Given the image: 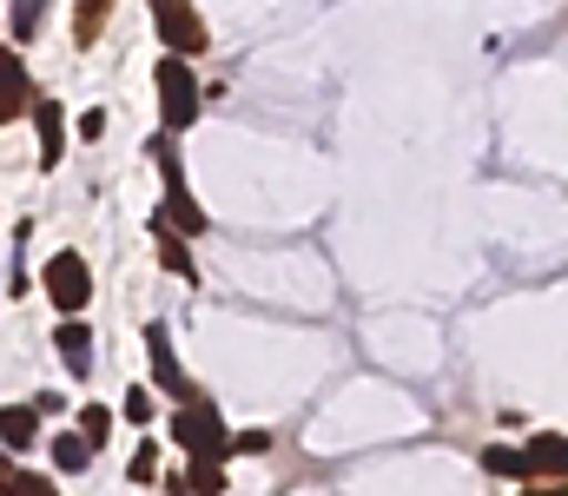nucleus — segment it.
Returning <instances> with one entry per match:
<instances>
[{
  "label": "nucleus",
  "mask_w": 568,
  "mask_h": 496,
  "mask_svg": "<svg viewBox=\"0 0 568 496\" xmlns=\"http://www.w3.org/2000/svg\"><path fill=\"white\" fill-rule=\"evenodd\" d=\"M172 444H179L185 464H232V431H225V417H219L212 397L172 404Z\"/></svg>",
  "instance_id": "f257e3e1"
},
{
  "label": "nucleus",
  "mask_w": 568,
  "mask_h": 496,
  "mask_svg": "<svg viewBox=\"0 0 568 496\" xmlns=\"http://www.w3.org/2000/svg\"><path fill=\"white\" fill-rule=\"evenodd\" d=\"M152 87H159V126H165V140H179L185 126H199V107H205V87H199V73H192V60H179V53H165V60L152 67Z\"/></svg>",
  "instance_id": "f03ea898"
},
{
  "label": "nucleus",
  "mask_w": 568,
  "mask_h": 496,
  "mask_svg": "<svg viewBox=\"0 0 568 496\" xmlns=\"http://www.w3.org/2000/svg\"><path fill=\"white\" fill-rule=\"evenodd\" d=\"M152 160H159V185H165V205H159V212H165V219H172V232L192 245V239L205 232V205L192 199V185H185V165H179V153H172V140H165V133L152 140Z\"/></svg>",
  "instance_id": "7ed1b4c3"
},
{
  "label": "nucleus",
  "mask_w": 568,
  "mask_h": 496,
  "mask_svg": "<svg viewBox=\"0 0 568 496\" xmlns=\"http://www.w3.org/2000/svg\"><path fill=\"white\" fill-rule=\"evenodd\" d=\"M40 292L53 298L60 318H80V312L93 305V265H87L80 252H53L47 272H40Z\"/></svg>",
  "instance_id": "20e7f679"
},
{
  "label": "nucleus",
  "mask_w": 568,
  "mask_h": 496,
  "mask_svg": "<svg viewBox=\"0 0 568 496\" xmlns=\"http://www.w3.org/2000/svg\"><path fill=\"white\" fill-rule=\"evenodd\" d=\"M145 7H152V33H159V47H165V53L199 60V53L212 47V33H205V20H199V7H192V0H145Z\"/></svg>",
  "instance_id": "39448f33"
},
{
  "label": "nucleus",
  "mask_w": 568,
  "mask_h": 496,
  "mask_svg": "<svg viewBox=\"0 0 568 496\" xmlns=\"http://www.w3.org/2000/svg\"><path fill=\"white\" fill-rule=\"evenodd\" d=\"M145 364H152V391H165L172 404L199 397L192 377H185V364H179V351H172V331L165 325H145Z\"/></svg>",
  "instance_id": "423d86ee"
},
{
  "label": "nucleus",
  "mask_w": 568,
  "mask_h": 496,
  "mask_svg": "<svg viewBox=\"0 0 568 496\" xmlns=\"http://www.w3.org/2000/svg\"><path fill=\"white\" fill-rule=\"evenodd\" d=\"M523 484H568V437L562 431H536L523 444Z\"/></svg>",
  "instance_id": "0eeeda50"
},
{
  "label": "nucleus",
  "mask_w": 568,
  "mask_h": 496,
  "mask_svg": "<svg viewBox=\"0 0 568 496\" xmlns=\"http://www.w3.org/2000/svg\"><path fill=\"white\" fill-rule=\"evenodd\" d=\"M33 73H27V60L13 53V47H0V126H13L20 113H33Z\"/></svg>",
  "instance_id": "6e6552de"
},
{
  "label": "nucleus",
  "mask_w": 568,
  "mask_h": 496,
  "mask_svg": "<svg viewBox=\"0 0 568 496\" xmlns=\"http://www.w3.org/2000/svg\"><path fill=\"white\" fill-rule=\"evenodd\" d=\"M145 232H152V252H159V265H165V272H172L179 285H199V265H192V245H185V239L172 232V219H165V212H152V225H145Z\"/></svg>",
  "instance_id": "1a4fd4ad"
},
{
  "label": "nucleus",
  "mask_w": 568,
  "mask_h": 496,
  "mask_svg": "<svg viewBox=\"0 0 568 496\" xmlns=\"http://www.w3.org/2000/svg\"><path fill=\"white\" fill-rule=\"evenodd\" d=\"M33 133H40V172H53V165L67 160V107L60 100H33Z\"/></svg>",
  "instance_id": "9d476101"
},
{
  "label": "nucleus",
  "mask_w": 568,
  "mask_h": 496,
  "mask_svg": "<svg viewBox=\"0 0 568 496\" xmlns=\"http://www.w3.org/2000/svg\"><path fill=\"white\" fill-rule=\"evenodd\" d=\"M47 437H40V411L33 404H0V451H13V457H27V451H40Z\"/></svg>",
  "instance_id": "9b49d317"
},
{
  "label": "nucleus",
  "mask_w": 568,
  "mask_h": 496,
  "mask_svg": "<svg viewBox=\"0 0 568 496\" xmlns=\"http://www.w3.org/2000/svg\"><path fill=\"white\" fill-rule=\"evenodd\" d=\"M53 357H60L73 377H93V331L80 325V318H60V325H53Z\"/></svg>",
  "instance_id": "f8f14e48"
},
{
  "label": "nucleus",
  "mask_w": 568,
  "mask_h": 496,
  "mask_svg": "<svg viewBox=\"0 0 568 496\" xmlns=\"http://www.w3.org/2000/svg\"><path fill=\"white\" fill-rule=\"evenodd\" d=\"M93 457H100V451H93V444H87V437H80L73 424L47 437V464H53V477H80V470H87Z\"/></svg>",
  "instance_id": "ddd939ff"
},
{
  "label": "nucleus",
  "mask_w": 568,
  "mask_h": 496,
  "mask_svg": "<svg viewBox=\"0 0 568 496\" xmlns=\"http://www.w3.org/2000/svg\"><path fill=\"white\" fill-rule=\"evenodd\" d=\"M113 0H73V47H100Z\"/></svg>",
  "instance_id": "4468645a"
},
{
  "label": "nucleus",
  "mask_w": 568,
  "mask_h": 496,
  "mask_svg": "<svg viewBox=\"0 0 568 496\" xmlns=\"http://www.w3.org/2000/svg\"><path fill=\"white\" fill-rule=\"evenodd\" d=\"M113 424H120V411H113V404H80V411H73V431H80L93 451L113 437Z\"/></svg>",
  "instance_id": "2eb2a0df"
},
{
  "label": "nucleus",
  "mask_w": 568,
  "mask_h": 496,
  "mask_svg": "<svg viewBox=\"0 0 568 496\" xmlns=\"http://www.w3.org/2000/svg\"><path fill=\"white\" fill-rule=\"evenodd\" d=\"M476 464H483L489 477H516V484H523V444H483Z\"/></svg>",
  "instance_id": "dca6fc26"
},
{
  "label": "nucleus",
  "mask_w": 568,
  "mask_h": 496,
  "mask_svg": "<svg viewBox=\"0 0 568 496\" xmlns=\"http://www.w3.org/2000/svg\"><path fill=\"white\" fill-rule=\"evenodd\" d=\"M40 13H47V0H7V27H13V40H20V47L40 33Z\"/></svg>",
  "instance_id": "f3484780"
},
{
  "label": "nucleus",
  "mask_w": 568,
  "mask_h": 496,
  "mask_svg": "<svg viewBox=\"0 0 568 496\" xmlns=\"http://www.w3.org/2000/svg\"><path fill=\"white\" fill-rule=\"evenodd\" d=\"M185 496H225V464H185Z\"/></svg>",
  "instance_id": "a211bd4d"
},
{
  "label": "nucleus",
  "mask_w": 568,
  "mask_h": 496,
  "mask_svg": "<svg viewBox=\"0 0 568 496\" xmlns=\"http://www.w3.org/2000/svg\"><path fill=\"white\" fill-rule=\"evenodd\" d=\"M0 496H60V477L53 470H13V484Z\"/></svg>",
  "instance_id": "6ab92c4d"
},
{
  "label": "nucleus",
  "mask_w": 568,
  "mask_h": 496,
  "mask_svg": "<svg viewBox=\"0 0 568 496\" xmlns=\"http://www.w3.org/2000/svg\"><path fill=\"white\" fill-rule=\"evenodd\" d=\"M126 477H133V484H159V477H165V470H159V444H152V437H145L140 451H133V464H126Z\"/></svg>",
  "instance_id": "aec40b11"
},
{
  "label": "nucleus",
  "mask_w": 568,
  "mask_h": 496,
  "mask_svg": "<svg viewBox=\"0 0 568 496\" xmlns=\"http://www.w3.org/2000/svg\"><path fill=\"white\" fill-rule=\"evenodd\" d=\"M232 457H272V431H239L232 437Z\"/></svg>",
  "instance_id": "412c9836"
},
{
  "label": "nucleus",
  "mask_w": 568,
  "mask_h": 496,
  "mask_svg": "<svg viewBox=\"0 0 568 496\" xmlns=\"http://www.w3.org/2000/svg\"><path fill=\"white\" fill-rule=\"evenodd\" d=\"M106 126H113V120H106V107H87V113H80V140H87V146H93V140H106Z\"/></svg>",
  "instance_id": "4be33fe9"
},
{
  "label": "nucleus",
  "mask_w": 568,
  "mask_h": 496,
  "mask_svg": "<svg viewBox=\"0 0 568 496\" xmlns=\"http://www.w3.org/2000/svg\"><path fill=\"white\" fill-rule=\"evenodd\" d=\"M120 411H126V424H152V391H126V404H120Z\"/></svg>",
  "instance_id": "5701e85b"
},
{
  "label": "nucleus",
  "mask_w": 568,
  "mask_h": 496,
  "mask_svg": "<svg viewBox=\"0 0 568 496\" xmlns=\"http://www.w3.org/2000/svg\"><path fill=\"white\" fill-rule=\"evenodd\" d=\"M13 470H20V457H13V451H0V490L13 484Z\"/></svg>",
  "instance_id": "b1692460"
},
{
  "label": "nucleus",
  "mask_w": 568,
  "mask_h": 496,
  "mask_svg": "<svg viewBox=\"0 0 568 496\" xmlns=\"http://www.w3.org/2000/svg\"><path fill=\"white\" fill-rule=\"evenodd\" d=\"M523 496H568V484H523Z\"/></svg>",
  "instance_id": "393cba45"
}]
</instances>
